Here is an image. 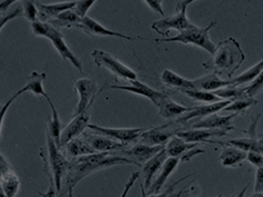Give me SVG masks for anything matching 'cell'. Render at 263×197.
<instances>
[{"mask_svg": "<svg viewBox=\"0 0 263 197\" xmlns=\"http://www.w3.org/2000/svg\"><path fill=\"white\" fill-rule=\"evenodd\" d=\"M124 164H132L135 165L134 162L115 154L114 152L108 153H94L89 155H85L77 157L69 161V167L66 172L63 183H62V190L59 193V197L67 196L68 192L74 189L75 186L80 183L85 177L91 175L98 170L104 168H108L111 166L124 165Z\"/></svg>", "mask_w": 263, "mask_h": 197, "instance_id": "cell-1", "label": "cell"}, {"mask_svg": "<svg viewBox=\"0 0 263 197\" xmlns=\"http://www.w3.org/2000/svg\"><path fill=\"white\" fill-rule=\"evenodd\" d=\"M245 61L246 55L240 44L233 37H230L215 46L212 59L203 64V67L213 70L216 75H226L231 80Z\"/></svg>", "mask_w": 263, "mask_h": 197, "instance_id": "cell-2", "label": "cell"}, {"mask_svg": "<svg viewBox=\"0 0 263 197\" xmlns=\"http://www.w3.org/2000/svg\"><path fill=\"white\" fill-rule=\"evenodd\" d=\"M216 25V22H212L209 24L206 27H199L191 24L187 28L180 31V34L175 37L171 38H157L155 39L156 43H181V44H191L197 46L202 49L208 51L209 54L213 55L215 50V45L212 43L211 38H210V30H211L214 26Z\"/></svg>", "mask_w": 263, "mask_h": 197, "instance_id": "cell-3", "label": "cell"}, {"mask_svg": "<svg viewBox=\"0 0 263 197\" xmlns=\"http://www.w3.org/2000/svg\"><path fill=\"white\" fill-rule=\"evenodd\" d=\"M31 29H32V34L35 36L39 37H45L49 39L51 44L54 45L55 49L59 55L62 56L64 61H67L70 64H73L75 68L83 73V64L82 62L78 59L76 55H74V52L70 50V48L66 44L64 36L61 31L58 29L54 28L49 23H42V22H35L31 23Z\"/></svg>", "mask_w": 263, "mask_h": 197, "instance_id": "cell-4", "label": "cell"}, {"mask_svg": "<svg viewBox=\"0 0 263 197\" xmlns=\"http://www.w3.org/2000/svg\"><path fill=\"white\" fill-rule=\"evenodd\" d=\"M91 57H93L94 62L98 67L106 68L111 74H114L118 77L124 78V80H126L128 82L134 81L137 78V75L133 69H130L126 65H124L122 62L118 61L116 57L110 55L109 52L97 49L91 52Z\"/></svg>", "mask_w": 263, "mask_h": 197, "instance_id": "cell-5", "label": "cell"}, {"mask_svg": "<svg viewBox=\"0 0 263 197\" xmlns=\"http://www.w3.org/2000/svg\"><path fill=\"white\" fill-rule=\"evenodd\" d=\"M74 87L80 96L74 111V116H77L86 113L93 106L97 96V84L90 78H82L75 83Z\"/></svg>", "mask_w": 263, "mask_h": 197, "instance_id": "cell-6", "label": "cell"}, {"mask_svg": "<svg viewBox=\"0 0 263 197\" xmlns=\"http://www.w3.org/2000/svg\"><path fill=\"white\" fill-rule=\"evenodd\" d=\"M186 8L177 6L176 12L170 17H164L161 21H157L152 24V29L163 37H168L170 31L172 29L182 31L192 24L186 17Z\"/></svg>", "mask_w": 263, "mask_h": 197, "instance_id": "cell-7", "label": "cell"}, {"mask_svg": "<svg viewBox=\"0 0 263 197\" xmlns=\"http://www.w3.org/2000/svg\"><path fill=\"white\" fill-rule=\"evenodd\" d=\"M199 144L186 143L179 136H173L165 145L168 157H180L183 162H190L194 156L204 153V150L197 148Z\"/></svg>", "mask_w": 263, "mask_h": 197, "instance_id": "cell-8", "label": "cell"}, {"mask_svg": "<svg viewBox=\"0 0 263 197\" xmlns=\"http://www.w3.org/2000/svg\"><path fill=\"white\" fill-rule=\"evenodd\" d=\"M87 128L93 130L96 134L109 137L111 140L126 144V145H128L129 143L139 142L140 136L144 131V129L142 128H107L91 124H88Z\"/></svg>", "mask_w": 263, "mask_h": 197, "instance_id": "cell-9", "label": "cell"}, {"mask_svg": "<svg viewBox=\"0 0 263 197\" xmlns=\"http://www.w3.org/2000/svg\"><path fill=\"white\" fill-rule=\"evenodd\" d=\"M260 117H261V114L256 116L255 120L252 122L251 126H250L248 130V134H249L248 139H234V140H230L226 143H220V142H216V143L222 144V145L234 146L236 148L245 150L247 153L255 152L263 155V135L258 139V137H256V130H255V126L256 124H258Z\"/></svg>", "mask_w": 263, "mask_h": 197, "instance_id": "cell-10", "label": "cell"}, {"mask_svg": "<svg viewBox=\"0 0 263 197\" xmlns=\"http://www.w3.org/2000/svg\"><path fill=\"white\" fill-rule=\"evenodd\" d=\"M165 146L159 145V146H149L145 145V144L137 143L132 148H124L120 152H114L115 154L126 157V159L134 162L136 166H142L143 164H145L148 160L152 159L157 153L162 150Z\"/></svg>", "mask_w": 263, "mask_h": 197, "instance_id": "cell-11", "label": "cell"}, {"mask_svg": "<svg viewBox=\"0 0 263 197\" xmlns=\"http://www.w3.org/2000/svg\"><path fill=\"white\" fill-rule=\"evenodd\" d=\"M168 159L167 153L165 150V147H164L162 150H160L155 156H153L152 159L148 160L145 164L142 165V176L144 179V185L141 187V192L142 196L146 195L147 190L149 189L151 185L153 183L154 176L156 173L159 172L160 169H162L164 163Z\"/></svg>", "mask_w": 263, "mask_h": 197, "instance_id": "cell-12", "label": "cell"}, {"mask_svg": "<svg viewBox=\"0 0 263 197\" xmlns=\"http://www.w3.org/2000/svg\"><path fill=\"white\" fill-rule=\"evenodd\" d=\"M171 126H172V123L144 130L141 134L139 142L137 143L145 144V145H149V146H159V145L165 146V144L172 139L174 134L177 133V130L171 129Z\"/></svg>", "mask_w": 263, "mask_h": 197, "instance_id": "cell-13", "label": "cell"}, {"mask_svg": "<svg viewBox=\"0 0 263 197\" xmlns=\"http://www.w3.org/2000/svg\"><path fill=\"white\" fill-rule=\"evenodd\" d=\"M83 139L86 141L89 146L93 148L95 152L104 153V152H120V150L126 148V144H123L117 142L115 140H111L109 137L103 136L96 133H84L82 134Z\"/></svg>", "mask_w": 263, "mask_h": 197, "instance_id": "cell-14", "label": "cell"}, {"mask_svg": "<svg viewBox=\"0 0 263 197\" xmlns=\"http://www.w3.org/2000/svg\"><path fill=\"white\" fill-rule=\"evenodd\" d=\"M77 28H81L83 31L86 32L89 36H105V37H118V38H123L125 41H135V39H144L143 37H130L127 35L121 34L118 31L110 30L106 27H104L103 25H101L98 22L94 21L88 16H85L82 18L81 24L77 26Z\"/></svg>", "mask_w": 263, "mask_h": 197, "instance_id": "cell-15", "label": "cell"}, {"mask_svg": "<svg viewBox=\"0 0 263 197\" xmlns=\"http://www.w3.org/2000/svg\"><path fill=\"white\" fill-rule=\"evenodd\" d=\"M89 116H90V110L86 111V113L74 116V120L71 121L67 126H66L61 135V147H63L70 142L71 140L76 139V137L82 136V134L87 128L89 124Z\"/></svg>", "mask_w": 263, "mask_h": 197, "instance_id": "cell-16", "label": "cell"}, {"mask_svg": "<svg viewBox=\"0 0 263 197\" xmlns=\"http://www.w3.org/2000/svg\"><path fill=\"white\" fill-rule=\"evenodd\" d=\"M231 102H232L231 100H226V101H220L212 104H205V105H201V106L191 108L187 113L180 116L179 120L176 121V123H181L183 125H185L186 123L191 122L192 120H195V118L208 117L212 114H216L218 111L226 108Z\"/></svg>", "mask_w": 263, "mask_h": 197, "instance_id": "cell-17", "label": "cell"}, {"mask_svg": "<svg viewBox=\"0 0 263 197\" xmlns=\"http://www.w3.org/2000/svg\"><path fill=\"white\" fill-rule=\"evenodd\" d=\"M129 83L130 84L127 85V86H117V85H115V86H114V85H113V86H110V88L120 89V90H126V91H129V93H133V94L148 98V100L155 105V106L159 105V103L163 100V98H165L167 96L165 93H162V91L155 90L152 87L147 86V85L143 84L142 82H139L137 80L129 81Z\"/></svg>", "mask_w": 263, "mask_h": 197, "instance_id": "cell-18", "label": "cell"}, {"mask_svg": "<svg viewBox=\"0 0 263 197\" xmlns=\"http://www.w3.org/2000/svg\"><path fill=\"white\" fill-rule=\"evenodd\" d=\"M228 131L224 129H206V128H192L190 130L182 129L176 133V136L181 137L186 143H211L212 137L226 136Z\"/></svg>", "mask_w": 263, "mask_h": 197, "instance_id": "cell-19", "label": "cell"}, {"mask_svg": "<svg viewBox=\"0 0 263 197\" xmlns=\"http://www.w3.org/2000/svg\"><path fill=\"white\" fill-rule=\"evenodd\" d=\"M239 114H232L229 116H219L216 114H212L208 116L204 120H200L191 125L192 128H206V129H224L230 131L234 129L232 126V120Z\"/></svg>", "mask_w": 263, "mask_h": 197, "instance_id": "cell-20", "label": "cell"}, {"mask_svg": "<svg viewBox=\"0 0 263 197\" xmlns=\"http://www.w3.org/2000/svg\"><path fill=\"white\" fill-rule=\"evenodd\" d=\"M36 5L38 8V21L42 23H48L51 19L56 18L59 14L74 9L76 2H66V3H58L52 5H45L39 3L36 0Z\"/></svg>", "mask_w": 263, "mask_h": 197, "instance_id": "cell-21", "label": "cell"}, {"mask_svg": "<svg viewBox=\"0 0 263 197\" xmlns=\"http://www.w3.org/2000/svg\"><path fill=\"white\" fill-rule=\"evenodd\" d=\"M181 162L180 157H168V159L164 163V165L161 169V174L156 177L155 181L152 183L149 189L147 190L146 195H152V194H156L159 193L160 190L162 189V187L164 186V184L166 183L167 179L171 176V174L173 173V170L177 167ZM144 195V196H146Z\"/></svg>", "mask_w": 263, "mask_h": 197, "instance_id": "cell-22", "label": "cell"}, {"mask_svg": "<svg viewBox=\"0 0 263 197\" xmlns=\"http://www.w3.org/2000/svg\"><path fill=\"white\" fill-rule=\"evenodd\" d=\"M156 107H157V111H159V115L162 118H165V120H173V118L180 117L183 114L187 113V111H190L191 109L172 101L168 96L163 98Z\"/></svg>", "mask_w": 263, "mask_h": 197, "instance_id": "cell-23", "label": "cell"}, {"mask_svg": "<svg viewBox=\"0 0 263 197\" xmlns=\"http://www.w3.org/2000/svg\"><path fill=\"white\" fill-rule=\"evenodd\" d=\"M193 82V86L194 89H200V90H206V91H215L220 88L227 87L231 85V82L229 81H222L219 77V75H216L215 73L213 74H209L203 77L197 78V80L192 81Z\"/></svg>", "mask_w": 263, "mask_h": 197, "instance_id": "cell-24", "label": "cell"}, {"mask_svg": "<svg viewBox=\"0 0 263 197\" xmlns=\"http://www.w3.org/2000/svg\"><path fill=\"white\" fill-rule=\"evenodd\" d=\"M248 153L240 148H236L234 146L230 145H223V150L221 155L219 156V161L223 166L226 167H234L247 160Z\"/></svg>", "mask_w": 263, "mask_h": 197, "instance_id": "cell-25", "label": "cell"}, {"mask_svg": "<svg viewBox=\"0 0 263 197\" xmlns=\"http://www.w3.org/2000/svg\"><path fill=\"white\" fill-rule=\"evenodd\" d=\"M45 80H46L45 73H37V71H32L30 76L28 77L27 83H26V85L22 89H19L17 91V94L19 96H22L24 93L30 91V93H32L34 95L45 97L46 95H47L44 89V86H43V83Z\"/></svg>", "mask_w": 263, "mask_h": 197, "instance_id": "cell-26", "label": "cell"}, {"mask_svg": "<svg viewBox=\"0 0 263 197\" xmlns=\"http://www.w3.org/2000/svg\"><path fill=\"white\" fill-rule=\"evenodd\" d=\"M46 101H47L49 107L51 109V117L49 120L48 123V127H47V131L48 134L50 135V137L56 143V145L62 149L61 147V135H62V122L59 120V115H58V111L55 107L54 103L51 102V100L49 98L48 95L45 96Z\"/></svg>", "mask_w": 263, "mask_h": 197, "instance_id": "cell-27", "label": "cell"}, {"mask_svg": "<svg viewBox=\"0 0 263 197\" xmlns=\"http://www.w3.org/2000/svg\"><path fill=\"white\" fill-rule=\"evenodd\" d=\"M63 148L66 150V153H67V155L70 156L71 159H77V157H81V156L97 153L81 136L76 137V139L68 142Z\"/></svg>", "mask_w": 263, "mask_h": 197, "instance_id": "cell-28", "label": "cell"}, {"mask_svg": "<svg viewBox=\"0 0 263 197\" xmlns=\"http://www.w3.org/2000/svg\"><path fill=\"white\" fill-rule=\"evenodd\" d=\"M161 81L163 82V84H165L166 86L174 87V88H177L180 90L194 89L192 81L186 80V78L175 74L174 71L170 70V69H165L163 71L161 75Z\"/></svg>", "mask_w": 263, "mask_h": 197, "instance_id": "cell-29", "label": "cell"}, {"mask_svg": "<svg viewBox=\"0 0 263 197\" xmlns=\"http://www.w3.org/2000/svg\"><path fill=\"white\" fill-rule=\"evenodd\" d=\"M82 18L78 16L76 12L70 9V10H66L62 14H59L56 18L51 19L48 23L52 26V27L59 29V28H64V27H77L78 25L81 24Z\"/></svg>", "mask_w": 263, "mask_h": 197, "instance_id": "cell-30", "label": "cell"}, {"mask_svg": "<svg viewBox=\"0 0 263 197\" xmlns=\"http://www.w3.org/2000/svg\"><path fill=\"white\" fill-rule=\"evenodd\" d=\"M0 185L3 187L6 197H16L19 187H21V181L11 169L2 176Z\"/></svg>", "mask_w": 263, "mask_h": 197, "instance_id": "cell-31", "label": "cell"}, {"mask_svg": "<svg viewBox=\"0 0 263 197\" xmlns=\"http://www.w3.org/2000/svg\"><path fill=\"white\" fill-rule=\"evenodd\" d=\"M262 70H263V59L260 63L252 66L250 69L246 70L245 73H242L240 76L231 78L230 82H231V85H234V86H240L242 84H248L250 82H253L255 78L260 75Z\"/></svg>", "mask_w": 263, "mask_h": 197, "instance_id": "cell-32", "label": "cell"}, {"mask_svg": "<svg viewBox=\"0 0 263 197\" xmlns=\"http://www.w3.org/2000/svg\"><path fill=\"white\" fill-rule=\"evenodd\" d=\"M183 94H185L191 100H194L197 102H202L205 104H212L220 102L222 98L216 96L213 91H206V90H200V89H183L181 90Z\"/></svg>", "mask_w": 263, "mask_h": 197, "instance_id": "cell-33", "label": "cell"}, {"mask_svg": "<svg viewBox=\"0 0 263 197\" xmlns=\"http://www.w3.org/2000/svg\"><path fill=\"white\" fill-rule=\"evenodd\" d=\"M191 176H192V175H187L185 177H182V179H180L179 181H176L175 183L172 184V185L168 186L165 190H164L163 193H156V194L146 195V196H142V197H184V196H186V195H189L191 190H192V188L184 187L180 190H177V192H174V187H176L181 182L189 179V177H191Z\"/></svg>", "mask_w": 263, "mask_h": 197, "instance_id": "cell-34", "label": "cell"}, {"mask_svg": "<svg viewBox=\"0 0 263 197\" xmlns=\"http://www.w3.org/2000/svg\"><path fill=\"white\" fill-rule=\"evenodd\" d=\"M256 104V101L253 100L252 97H248V96H242L240 98H236V100L232 101L230 103L226 108H223L224 111H233V113L239 114L241 111L246 110L247 108L252 107L253 105Z\"/></svg>", "mask_w": 263, "mask_h": 197, "instance_id": "cell-35", "label": "cell"}, {"mask_svg": "<svg viewBox=\"0 0 263 197\" xmlns=\"http://www.w3.org/2000/svg\"><path fill=\"white\" fill-rule=\"evenodd\" d=\"M213 93L219 96L220 98H224V100H231L234 101L236 98H240L246 95V88H240L239 86H234V85H230V86L220 88L218 90L213 91Z\"/></svg>", "mask_w": 263, "mask_h": 197, "instance_id": "cell-36", "label": "cell"}, {"mask_svg": "<svg viewBox=\"0 0 263 197\" xmlns=\"http://www.w3.org/2000/svg\"><path fill=\"white\" fill-rule=\"evenodd\" d=\"M23 16L30 23H35L38 21V8L36 5V0H24Z\"/></svg>", "mask_w": 263, "mask_h": 197, "instance_id": "cell-37", "label": "cell"}, {"mask_svg": "<svg viewBox=\"0 0 263 197\" xmlns=\"http://www.w3.org/2000/svg\"><path fill=\"white\" fill-rule=\"evenodd\" d=\"M261 90H263V70L260 73V75L255 78L250 85L249 87L246 88V95L248 97H254L258 95Z\"/></svg>", "mask_w": 263, "mask_h": 197, "instance_id": "cell-38", "label": "cell"}, {"mask_svg": "<svg viewBox=\"0 0 263 197\" xmlns=\"http://www.w3.org/2000/svg\"><path fill=\"white\" fill-rule=\"evenodd\" d=\"M96 2L97 0H78V2H76V5L73 10L81 18H83L85 16H87L88 10Z\"/></svg>", "mask_w": 263, "mask_h": 197, "instance_id": "cell-39", "label": "cell"}, {"mask_svg": "<svg viewBox=\"0 0 263 197\" xmlns=\"http://www.w3.org/2000/svg\"><path fill=\"white\" fill-rule=\"evenodd\" d=\"M21 16H23V8H17L15 10L8 12V14L7 11H0V31H2L3 27L6 24L12 21V19Z\"/></svg>", "mask_w": 263, "mask_h": 197, "instance_id": "cell-40", "label": "cell"}, {"mask_svg": "<svg viewBox=\"0 0 263 197\" xmlns=\"http://www.w3.org/2000/svg\"><path fill=\"white\" fill-rule=\"evenodd\" d=\"M19 97V95L16 93V94H14L12 95L9 100L7 101V103H6L4 106H2L0 107V134H2V129H3V124H4V120H5V115H6V113H7V110H8V108L11 106V104L14 103V101L16 100V98H18Z\"/></svg>", "mask_w": 263, "mask_h": 197, "instance_id": "cell-41", "label": "cell"}, {"mask_svg": "<svg viewBox=\"0 0 263 197\" xmlns=\"http://www.w3.org/2000/svg\"><path fill=\"white\" fill-rule=\"evenodd\" d=\"M247 160L252 164L253 166L256 168L263 167V155L260 153H255V152H248L247 155Z\"/></svg>", "mask_w": 263, "mask_h": 197, "instance_id": "cell-42", "label": "cell"}, {"mask_svg": "<svg viewBox=\"0 0 263 197\" xmlns=\"http://www.w3.org/2000/svg\"><path fill=\"white\" fill-rule=\"evenodd\" d=\"M139 177H140V173H139V172L132 173V175H130V177H129V180L126 182V184H125V187H124V189H123V193H122L121 197H127L130 188L134 186V184H135V182H136L137 180H139Z\"/></svg>", "mask_w": 263, "mask_h": 197, "instance_id": "cell-43", "label": "cell"}, {"mask_svg": "<svg viewBox=\"0 0 263 197\" xmlns=\"http://www.w3.org/2000/svg\"><path fill=\"white\" fill-rule=\"evenodd\" d=\"M254 192L255 193L263 192V167H259L258 169H256Z\"/></svg>", "mask_w": 263, "mask_h": 197, "instance_id": "cell-44", "label": "cell"}, {"mask_svg": "<svg viewBox=\"0 0 263 197\" xmlns=\"http://www.w3.org/2000/svg\"><path fill=\"white\" fill-rule=\"evenodd\" d=\"M144 2L146 3V5L153 11L159 12V14L162 16H165V12H164L162 7V0H144Z\"/></svg>", "mask_w": 263, "mask_h": 197, "instance_id": "cell-45", "label": "cell"}, {"mask_svg": "<svg viewBox=\"0 0 263 197\" xmlns=\"http://www.w3.org/2000/svg\"><path fill=\"white\" fill-rule=\"evenodd\" d=\"M9 170H11L9 163L7 162V160H6L2 154H0V179H2V176L4 174L9 172Z\"/></svg>", "mask_w": 263, "mask_h": 197, "instance_id": "cell-46", "label": "cell"}, {"mask_svg": "<svg viewBox=\"0 0 263 197\" xmlns=\"http://www.w3.org/2000/svg\"><path fill=\"white\" fill-rule=\"evenodd\" d=\"M16 2H18V0H3L0 3V11H7L10 6Z\"/></svg>", "mask_w": 263, "mask_h": 197, "instance_id": "cell-47", "label": "cell"}, {"mask_svg": "<svg viewBox=\"0 0 263 197\" xmlns=\"http://www.w3.org/2000/svg\"><path fill=\"white\" fill-rule=\"evenodd\" d=\"M247 188H248V185L243 187V188L240 190V192H238L235 195H233V196H231V197H245V196H246V192H247Z\"/></svg>", "mask_w": 263, "mask_h": 197, "instance_id": "cell-48", "label": "cell"}, {"mask_svg": "<svg viewBox=\"0 0 263 197\" xmlns=\"http://www.w3.org/2000/svg\"><path fill=\"white\" fill-rule=\"evenodd\" d=\"M194 2H196V0H183V2H181L177 6H181V7H189V6Z\"/></svg>", "mask_w": 263, "mask_h": 197, "instance_id": "cell-49", "label": "cell"}, {"mask_svg": "<svg viewBox=\"0 0 263 197\" xmlns=\"http://www.w3.org/2000/svg\"><path fill=\"white\" fill-rule=\"evenodd\" d=\"M249 197H263V192H261V193H255L254 192V194L250 195Z\"/></svg>", "mask_w": 263, "mask_h": 197, "instance_id": "cell-50", "label": "cell"}, {"mask_svg": "<svg viewBox=\"0 0 263 197\" xmlns=\"http://www.w3.org/2000/svg\"><path fill=\"white\" fill-rule=\"evenodd\" d=\"M67 197H74V189L69 190L68 194H67Z\"/></svg>", "mask_w": 263, "mask_h": 197, "instance_id": "cell-51", "label": "cell"}, {"mask_svg": "<svg viewBox=\"0 0 263 197\" xmlns=\"http://www.w3.org/2000/svg\"><path fill=\"white\" fill-rule=\"evenodd\" d=\"M0 197H6V196H5V193H4V190H3L2 185H0Z\"/></svg>", "mask_w": 263, "mask_h": 197, "instance_id": "cell-52", "label": "cell"}, {"mask_svg": "<svg viewBox=\"0 0 263 197\" xmlns=\"http://www.w3.org/2000/svg\"><path fill=\"white\" fill-rule=\"evenodd\" d=\"M216 197H222V195H218V196H216Z\"/></svg>", "mask_w": 263, "mask_h": 197, "instance_id": "cell-53", "label": "cell"}]
</instances>
